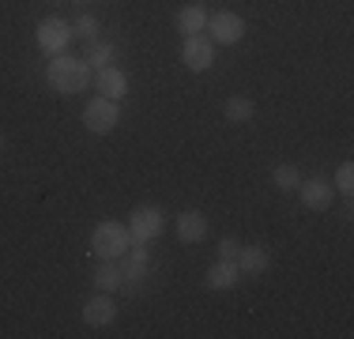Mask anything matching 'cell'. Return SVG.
<instances>
[{
    "label": "cell",
    "instance_id": "12",
    "mask_svg": "<svg viewBox=\"0 0 354 339\" xmlns=\"http://www.w3.org/2000/svg\"><path fill=\"white\" fill-rule=\"evenodd\" d=\"M207 15H212V12H207V8H204V4H200V0H196V4H185L181 12L174 15V27L181 30L185 38H192V34L207 30Z\"/></svg>",
    "mask_w": 354,
    "mask_h": 339
},
{
    "label": "cell",
    "instance_id": "18",
    "mask_svg": "<svg viewBox=\"0 0 354 339\" xmlns=\"http://www.w3.org/2000/svg\"><path fill=\"white\" fill-rule=\"evenodd\" d=\"M117 57V46L113 42H91V49H87V68H98V72H102V68H109V61H113Z\"/></svg>",
    "mask_w": 354,
    "mask_h": 339
},
{
    "label": "cell",
    "instance_id": "8",
    "mask_svg": "<svg viewBox=\"0 0 354 339\" xmlns=\"http://www.w3.org/2000/svg\"><path fill=\"white\" fill-rule=\"evenodd\" d=\"M298 192H301V203H306L309 211H328L335 200V189H332L328 177H309V181L298 185Z\"/></svg>",
    "mask_w": 354,
    "mask_h": 339
},
{
    "label": "cell",
    "instance_id": "15",
    "mask_svg": "<svg viewBox=\"0 0 354 339\" xmlns=\"http://www.w3.org/2000/svg\"><path fill=\"white\" fill-rule=\"evenodd\" d=\"M223 117H226L230 125H249L252 117H257V102L245 98V95H234V98H226Z\"/></svg>",
    "mask_w": 354,
    "mask_h": 339
},
{
    "label": "cell",
    "instance_id": "22",
    "mask_svg": "<svg viewBox=\"0 0 354 339\" xmlns=\"http://www.w3.org/2000/svg\"><path fill=\"white\" fill-rule=\"evenodd\" d=\"M0 151H4V136H0Z\"/></svg>",
    "mask_w": 354,
    "mask_h": 339
},
{
    "label": "cell",
    "instance_id": "17",
    "mask_svg": "<svg viewBox=\"0 0 354 339\" xmlns=\"http://www.w3.org/2000/svg\"><path fill=\"white\" fill-rule=\"evenodd\" d=\"M272 181H275V189H283V192H294L301 185V170L298 166H290V163H279L272 170Z\"/></svg>",
    "mask_w": 354,
    "mask_h": 339
},
{
    "label": "cell",
    "instance_id": "11",
    "mask_svg": "<svg viewBox=\"0 0 354 339\" xmlns=\"http://www.w3.org/2000/svg\"><path fill=\"white\" fill-rule=\"evenodd\" d=\"M234 260H238L241 275H264V271L272 268V253H268L264 245H241Z\"/></svg>",
    "mask_w": 354,
    "mask_h": 339
},
{
    "label": "cell",
    "instance_id": "13",
    "mask_svg": "<svg viewBox=\"0 0 354 339\" xmlns=\"http://www.w3.org/2000/svg\"><path fill=\"white\" fill-rule=\"evenodd\" d=\"M207 237V219L200 211H181L177 215V241L181 245H196Z\"/></svg>",
    "mask_w": 354,
    "mask_h": 339
},
{
    "label": "cell",
    "instance_id": "4",
    "mask_svg": "<svg viewBox=\"0 0 354 339\" xmlns=\"http://www.w3.org/2000/svg\"><path fill=\"white\" fill-rule=\"evenodd\" d=\"M72 38H75L72 23H68V19H61V15H49V19H41V23H38V30H35L38 49H46L49 57L64 53V49L72 46Z\"/></svg>",
    "mask_w": 354,
    "mask_h": 339
},
{
    "label": "cell",
    "instance_id": "10",
    "mask_svg": "<svg viewBox=\"0 0 354 339\" xmlns=\"http://www.w3.org/2000/svg\"><path fill=\"white\" fill-rule=\"evenodd\" d=\"M238 283H241L238 260H223V257H218L215 264L207 268V275H204V286H207V291H234Z\"/></svg>",
    "mask_w": 354,
    "mask_h": 339
},
{
    "label": "cell",
    "instance_id": "19",
    "mask_svg": "<svg viewBox=\"0 0 354 339\" xmlns=\"http://www.w3.org/2000/svg\"><path fill=\"white\" fill-rule=\"evenodd\" d=\"M332 189H335V192H343V196H351V192H354V166H351V163H339Z\"/></svg>",
    "mask_w": 354,
    "mask_h": 339
},
{
    "label": "cell",
    "instance_id": "6",
    "mask_svg": "<svg viewBox=\"0 0 354 339\" xmlns=\"http://www.w3.org/2000/svg\"><path fill=\"white\" fill-rule=\"evenodd\" d=\"M207 30H212L215 46H238L245 38V19L238 12H215L207 15Z\"/></svg>",
    "mask_w": 354,
    "mask_h": 339
},
{
    "label": "cell",
    "instance_id": "16",
    "mask_svg": "<svg viewBox=\"0 0 354 339\" xmlns=\"http://www.w3.org/2000/svg\"><path fill=\"white\" fill-rule=\"evenodd\" d=\"M121 283H124V264L121 260H102V268L95 271V286L113 294V291H121Z\"/></svg>",
    "mask_w": 354,
    "mask_h": 339
},
{
    "label": "cell",
    "instance_id": "21",
    "mask_svg": "<svg viewBox=\"0 0 354 339\" xmlns=\"http://www.w3.org/2000/svg\"><path fill=\"white\" fill-rule=\"evenodd\" d=\"M238 249H241L238 237H223V241H218V257H223V260H234V257H238Z\"/></svg>",
    "mask_w": 354,
    "mask_h": 339
},
{
    "label": "cell",
    "instance_id": "2",
    "mask_svg": "<svg viewBox=\"0 0 354 339\" xmlns=\"http://www.w3.org/2000/svg\"><path fill=\"white\" fill-rule=\"evenodd\" d=\"M129 245H132V234H129V226L117 223V219H106V223H98L95 230H91V253H95L98 260H124Z\"/></svg>",
    "mask_w": 354,
    "mask_h": 339
},
{
    "label": "cell",
    "instance_id": "20",
    "mask_svg": "<svg viewBox=\"0 0 354 339\" xmlns=\"http://www.w3.org/2000/svg\"><path fill=\"white\" fill-rule=\"evenodd\" d=\"M72 30H80V34H83V38H87V42H98V19H95V15H80Z\"/></svg>",
    "mask_w": 354,
    "mask_h": 339
},
{
    "label": "cell",
    "instance_id": "1",
    "mask_svg": "<svg viewBox=\"0 0 354 339\" xmlns=\"http://www.w3.org/2000/svg\"><path fill=\"white\" fill-rule=\"evenodd\" d=\"M46 83L57 95H80L91 83V68H87V61H80V57L57 53L53 61L46 64Z\"/></svg>",
    "mask_w": 354,
    "mask_h": 339
},
{
    "label": "cell",
    "instance_id": "5",
    "mask_svg": "<svg viewBox=\"0 0 354 339\" xmlns=\"http://www.w3.org/2000/svg\"><path fill=\"white\" fill-rule=\"evenodd\" d=\"M117 121H121V109H117L113 98H91L87 106H83V129L95 132V136H106L117 129Z\"/></svg>",
    "mask_w": 354,
    "mask_h": 339
},
{
    "label": "cell",
    "instance_id": "9",
    "mask_svg": "<svg viewBox=\"0 0 354 339\" xmlns=\"http://www.w3.org/2000/svg\"><path fill=\"white\" fill-rule=\"evenodd\" d=\"M113 320H117V302L109 298L106 291H98L95 298L83 302V324H91V328H106V324H113Z\"/></svg>",
    "mask_w": 354,
    "mask_h": 339
},
{
    "label": "cell",
    "instance_id": "14",
    "mask_svg": "<svg viewBox=\"0 0 354 339\" xmlns=\"http://www.w3.org/2000/svg\"><path fill=\"white\" fill-rule=\"evenodd\" d=\"M95 87L102 91V98H113V102H121L124 95H129V75L121 72V68H102L98 72V80H95Z\"/></svg>",
    "mask_w": 354,
    "mask_h": 339
},
{
    "label": "cell",
    "instance_id": "7",
    "mask_svg": "<svg viewBox=\"0 0 354 339\" xmlns=\"http://www.w3.org/2000/svg\"><path fill=\"white\" fill-rule=\"evenodd\" d=\"M181 64L189 68V72H207V68L215 64V42L204 38V34H192V38H185V46H181Z\"/></svg>",
    "mask_w": 354,
    "mask_h": 339
},
{
    "label": "cell",
    "instance_id": "3",
    "mask_svg": "<svg viewBox=\"0 0 354 339\" xmlns=\"http://www.w3.org/2000/svg\"><path fill=\"white\" fill-rule=\"evenodd\" d=\"M162 230H166V215H162L158 203H140V208L132 211V219H129L132 241L151 245V241H158V234H162Z\"/></svg>",
    "mask_w": 354,
    "mask_h": 339
}]
</instances>
